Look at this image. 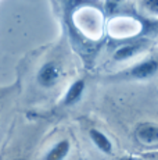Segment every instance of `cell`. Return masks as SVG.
<instances>
[{"label":"cell","instance_id":"10","mask_svg":"<svg viewBox=\"0 0 158 160\" xmlns=\"http://www.w3.org/2000/svg\"><path fill=\"white\" fill-rule=\"evenodd\" d=\"M143 7L150 14L158 15V0H143Z\"/></svg>","mask_w":158,"mask_h":160},{"label":"cell","instance_id":"11","mask_svg":"<svg viewBox=\"0 0 158 160\" xmlns=\"http://www.w3.org/2000/svg\"><path fill=\"white\" fill-rule=\"evenodd\" d=\"M129 160H132V159H129Z\"/></svg>","mask_w":158,"mask_h":160},{"label":"cell","instance_id":"8","mask_svg":"<svg viewBox=\"0 0 158 160\" xmlns=\"http://www.w3.org/2000/svg\"><path fill=\"white\" fill-rule=\"evenodd\" d=\"M68 152H69V142L67 139L60 141L57 145H54L50 149V152L47 153L44 160H64V158L68 155Z\"/></svg>","mask_w":158,"mask_h":160},{"label":"cell","instance_id":"6","mask_svg":"<svg viewBox=\"0 0 158 160\" xmlns=\"http://www.w3.org/2000/svg\"><path fill=\"white\" fill-rule=\"evenodd\" d=\"M83 89H85V82L82 81V79L75 81L74 84L71 85V88L68 89L65 98H64V104H67V106L75 104L79 99H81L82 93H83Z\"/></svg>","mask_w":158,"mask_h":160},{"label":"cell","instance_id":"2","mask_svg":"<svg viewBox=\"0 0 158 160\" xmlns=\"http://www.w3.org/2000/svg\"><path fill=\"white\" fill-rule=\"evenodd\" d=\"M60 75H61V70L60 66L54 61H47L39 68L38 71V82L43 88H51L57 84Z\"/></svg>","mask_w":158,"mask_h":160},{"label":"cell","instance_id":"1","mask_svg":"<svg viewBox=\"0 0 158 160\" xmlns=\"http://www.w3.org/2000/svg\"><path fill=\"white\" fill-rule=\"evenodd\" d=\"M143 25L139 22L136 18H114L110 22V31L111 36L118 39L122 38H133V36L139 35L142 31Z\"/></svg>","mask_w":158,"mask_h":160},{"label":"cell","instance_id":"7","mask_svg":"<svg viewBox=\"0 0 158 160\" xmlns=\"http://www.w3.org/2000/svg\"><path fill=\"white\" fill-rule=\"evenodd\" d=\"M90 138H92V141L95 142V145L99 148L101 152H104V153H111L112 152V143L110 142V139H108L101 131L90 130Z\"/></svg>","mask_w":158,"mask_h":160},{"label":"cell","instance_id":"5","mask_svg":"<svg viewBox=\"0 0 158 160\" xmlns=\"http://www.w3.org/2000/svg\"><path fill=\"white\" fill-rule=\"evenodd\" d=\"M158 71V61L156 60H146L143 63L137 64L136 67H133L128 75L130 78H136V79H143V78H148V77L154 75Z\"/></svg>","mask_w":158,"mask_h":160},{"label":"cell","instance_id":"9","mask_svg":"<svg viewBox=\"0 0 158 160\" xmlns=\"http://www.w3.org/2000/svg\"><path fill=\"white\" fill-rule=\"evenodd\" d=\"M123 0H105V11H107V14H114L115 11L119 8V6L122 4Z\"/></svg>","mask_w":158,"mask_h":160},{"label":"cell","instance_id":"3","mask_svg":"<svg viewBox=\"0 0 158 160\" xmlns=\"http://www.w3.org/2000/svg\"><path fill=\"white\" fill-rule=\"evenodd\" d=\"M135 137L139 143L144 146H157L158 145V125L144 122L139 124L135 130Z\"/></svg>","mask_w":158,"mask_h":160},{"label":"cell","instance_id":"4","mask_svg":"<svg viewBox=\"0 0 158 160\" xmlns=\"http://www.w3.org/2000/svg\"><path fill=\"white\" fill-rule=\"evenodd\" d=\"M146 42H129V43H125L122 46L117 49L112 54V58L115 61H123V60H129V58L135 57L136 54L142 53L143 50L146 49Z\"/></svg>","mask_w":158,"mask_h":160},{"label":"cell","instance_id":"12","mask_svg":"<svg viewBox=\"0 0 158 160\" xmlns=\"http://www.w3.org/2000/svg\"><path fill=\"white\" fill-rule=\"evenodd\" d=\"M18 160H21V159H18Z\"/></svg>","mask_w":158,"mask_h":160}]
</instances>
